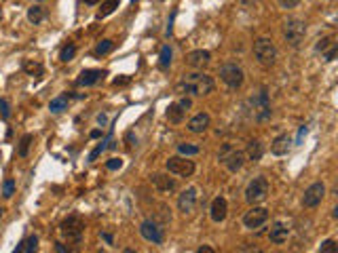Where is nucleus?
I'll return each instance as SVG.
<instances>
[{
	"label": "nucleus",
	"instance_id": "nucleus-22",
	"mask_svg": "<svg viewBox=\"0 0 338 253\" xmlns=\"http://www.w3.org/2000/svg\"><path fill=\"white\" fill-rule=\"evenodd\" d=\"M45 17H47L45 6H40V4H32L30 9H28V21H30V24H34V25L42 24V21H45Z\"/></svg>",
	"mask_w": 338,
	"mask_h": 253
},
{
	"label": "nucleus",
	"instance_id": "nucleus-13",
	"mask_svg": "<svg viewBox=\"0 0 338 253\" xmlns=\"http://www.w3.org/2000/svg\"><path fill=\"white\" fill-rule=\"evenodd\" d=\"M195 207H197V190L195 188H186L184 192L178 196V209L184 215H188V213H193V211H195Z\"/></svg>",
	"mask_w": 338,
	"mask_h": 253
},
{
	"label": "nucleus",
	"instance_id": "nucleus-27",
	"mask_svg": "<svg viewBox=\"0 0 338 253\" xmlns=\"http://www.w3.org/2000/svg\"><path fill=\"white\" fill-rule=\"evenodd\" d=\"M24 72H26V74H30V76H42V72H45V68H42V63H38V61L26 59V61H24Z\"/></svg>",
	"mask_w": 338,
	"mask_h": 253
},
{
	"label": "nucleus",
	"instance_id": "nucleus-21",
	"mask_svg": "<svg viewBox=\"0 0 338 253\" xmlns=\"http://www.w3.org/2000/svg\"><path fill=\"white\" fill-rule=\"evenodd\" d=\"M184 114H186V110L182 108V105L175 101V103H171L167 108V112H165V116H167V121L171 123V125H180L182 121H184Z\"/></svg>",
	"mask_w": 338,
	"mask_h": 253
},
{
	"label": "nucleus",
	"instance_id": "nucleus-44",
	"mask_svg": "<svg viewBox=\"0 0 338 253\" xmlns=\"http://www.w3.org/2000/svg\"><path fill=\"white\" fill-rule=\"evenodd\" d=\"M199 253H214V249H211V247H201Z\"/></svg>",
	"mask_w": 338,
	"mask_h": 253
},
{
	"label": "nucleus",
	"instance_id": "nucleus-19",
	"mask_svg": "<svg viewBox=\"0 0 338 253\" xmlns=\"http://www.w3.org/2000/svg\"><path fill=\"white\" fill-rule=\"evenodd\" d=\"M150 181L154 184V188L159 190V192H171V190H175V181L169 177V175H163V173H154Z\"/></svg>",
	"mask_w": 338,
	"mask_h": 253
},
{
	"label": "nucleus",
	"instance_id": "nucleus-17",
	"mask_svg": "<svg viewBox=\"0 0 338 253\" xmlns=\"http://www.w3.org/2000/svg\"><path fill=\"white\" fill-rule=\"evenodd\" d=\"M209 123H211V118H209L207 112H199V114H195L188 121V131L190 133H203V131H207Z\"/></svg>",
	"mask_w": 338,
	"mask_h": 253
},
{
	"label": "nucleus",
	"instance_id": "nucleus-30",
	"mask_svg": "<svg viewBox=\"0 0 338 253\" xmlns=\"http://www.w3.org/2000/svg\"><path fill=\"white\" fill-rule=\"evenodd\" d=\"M201 148L199 146H193V144H178V154L180 156H195L199 154Z\"/></svg>",
	"mask_w": 338,
	"mask_h": 253
},
{
	"label": "nucleus",
	"instance_id": "nucleus-15",
	"mask_svg": "<svg viewBox=\"0 0 338 253\" xmlns=\"http://www.w3.org/2000/svg\"><path fill=\"white\" fill-rule=\"evenodd\" d=\"M211 61V53L209 51H203V49H197V51H190L186 55V63L195 70H203Z\"/></svg>",
	"mask_w": 338,
	"mask_h": 253
},
{
	"label": "nucleus",
	"instance_id": "nucleus-7",
	"mask_svg": "<svg viewBox=\"0 0 338 253\" xmlns=\"http://www.w3.org/2000/svg\"><path fill=\"white\" fill-rule=\"evenodd\" d=\"M220 78H222V82L226 84V87L239 89L243 84L245 76H243V70L239 68L237 63H224V66L220 68Z\"/></svg>",
	"mask_w": 338,
	"mask_h": 253
},
{
	"label": "nucleus",
	"instance_id": "nucleus-40",
	"mask_svg": "<svg viewBox=\"0 0 338 253\" xmlns=\"http://www.w3.org/2000/svg\"><path fill=\"white\" fill-rule=\"evenodd\" d=\"M104 150H106V146H104V144H100V146H97V148H95V150H93V152H91V156H89V160H95V158H97V156H100V154H102Z\"/></svg>",
	"mask_w": 338,
	"mask_h": 253
},
{
	"label": "nucleus",
	"instance_id": "nucleus-9",
	"mask_svg": "<svg viewBox=\"0 0 338 253\" xmlns=\"http://www.w3.org/2000/svg\"><path fill=\"white\" fill-rule=\"evenodd\" d=\"M323 196H326V186H323L321 181H315V184L309 186L305 190V194H302V205L307 209H313L323 201Z\"/></svg>",
	"mask_w": 338,
	"mask_h": 253
},
{
	"label": "nucleus",
	"instance_id": "nucleus-43",
	"mask_svg": "<svg viewBox=\"0 0 338 253\" xmlns=\"http://www.w3.org/2000/svg\"><path fill=\"white\" fill-rule=\"evenodd\" d=\"M106 121H108V118H106V114H100V116H97V123H100V125H106Z\"/></svg>",
	"mask_w": 338,
	"mask_h": 253
},
{
	"label": "nucleus",
	"instance_id": "nucleus-10",
	"mask_svg": "<svg viewBox=\"0 0 338 253\" xmlns=\"http://www.w3.org/2000/svg\"><path fill=\"white\" fill-rule=\"evenodd\" d=\"M266 220H269V211L264 207H252L248 213L243 215V226L250 230H256L260 226H264Z\"/></svg>",
	"mask_w": 338,
	"mask_h": 253
},
{
	"label": "nucleus",
	"instance_id": "nucleus-46",
	"mask_svg": "<svg viewBox=\"0 0 338 253\" xmlns=\"http://www.w3.org/2000/svg\"><path fill=\"white\" fill-rule=\"evenodd\" d=\"M104 238H106V243H108V245H112V234H102Z\"/></svg>",
	"mask_w": 338,
	"mask_h": 253
},
{
	"label": "nucleus",
	"instance_id": "nucleus-47",
	"mask_svg": "<svg viewBox=\"0 0 338 253\" xmlns=\"http://www.w3.org/2000/svg\"><path fill=\"white\" fill-rule=\"evenodd\" d=\"M83 2H84V4H97L100 0H83Z\"/></svg>",
	"mask_w": 338,
	"mask_h": 253
},
{
	"label": "nucleus",
	"instance_id": "nucleus-14",
	"mask_svg": "<svg viewBox=\"0 0 338 253\" xmlns=\"http://www.w3.org/2000/svg\"><path fill=\"white\" fill-rule=\"evenodd\" d=\"M209 215H211V220H214L216 224H220L226 220V215H228V202L224 196H218V199L211 201V207H209Z\"/></svg>",
	"mask_w": 338,
	"mask_h": 253
},
{
	"label": "nucleus",
	"instance_id": "nucleus-34",
	"mask_svg": "<svg viewBox=\"0 0 338 253\" xmlns=\"http://www.w3.org/2000/svg\"><path fill=\"white\" fill-rule=\"evenodd\" d=\"M13 192H15V181H13V179H6L4 186H2V196H4V199H11Z\"/></svg>",
	"mask_w": 338,
	"mask_h": 253
},
{
	"label": "nucleus",
	"instance_id": "nucleus-41",
	"mask_svg": "<svg viewBox=\"0 0 338 253\" xmlns=\"http://www.w3.org/2000/svg\"><path fill=\"white\" fill-rule=\"evenodd\" d=\"M178 103H180V105H182V108H184V110H188L190 105H193V101H190V97H184V100H180Z\"/></svg>",
	"mask_w": 338,
	"mask_h": 253
},
{
	"label": "nucleus",
	"instance_id": "nucleus-2",
	"mask_svg": "<svg viewBox=\"0 0 338 253\" xmlns=\"http://www.w3.org/2000/svg\"><path fill=\"white\" fill-rule=\"evenodd\" d=\"M254 57L258 59L260 66L269 68L277 59V47L273 45L271 38H258L254 42Z\"/></svg>",
	"mask_w": 338,
	"mask_h": 253
},
{
	"label": "nucleus",
	"instance_id": "nucleus-28",
	"mask_svg": "<svg viewBox=\"0 0 338 253\" xmlns=\"http://www.w3.org/2000/svg\"><path fill=\"white\" fill-rule=\"evenodd\" d=\"M169 66H171V49H169V45H165L161 49V55H159V68L167 70Z\"/></svg>",
	"mask_w": 338,
	"mask_h": 253
},
{
	"label": "nucleus",
	"instance_id": "nucleus-11",
	"mask_svg": "<svg viewBox=\"0 0 338 253\" xmlns=\"http://www.w3.org/2000/svg\"><path fill=\"white\" fill-rule=\"evenodd\" d=\"M140 234L152 245H163V241H165L163 228H161L159 224H154V222H142L140 224Z\"/></svg>",
	"mask_w": 338,
	"mask_h": 253
},
{
	"label": "nucleus",
	"instance_id": "nucleus-29",
	"mask_svg": "<svg viewBox=\"0 0 338 253\" xmlns=\"http://www.w3.org/2000/svg\"><path fill=\"white\" fill-rule=\"evenodd\" d=\"M121 4V0H104L102 2V9H100V17H108L110 13H114Z\"/></svg>",
	"mask_w": 338,
	"mask_h": 253
},
{
	"label": "nucleus",
	"instance_id": "nucleus-26",
	"mask_svg": "<svg viewBox=\"0 0 338 253\" xmlns=\"http://www.w3.org/2000/svg\"><path fill=\"white\" fill-rule=\"evenodd\" d=\"M32 142H34V135H32V133H26V135L19 139L17 154H19L21 158H24V156H28V152H30V146H32Z\"/></svg>",
	"mask_w": 338,
	"mask_h": 253
},
{
	"label": "nucleus",
	"instance_id": "nucleus-35",
	"mask_svg": "<svg viewBox=\"0 0 338 253\" xmlns=\"http://www.w3.org/2000/svg\"><path fill=\"white\" fill-rule=\"evenodd\" d=\"M0 116H2L4 121L11 116V103L6 101V100H0Z\"/></svg>",
	"mask_w": 338,
	"mask_h": 253
},
{
	"label": "nucleus",
	"instance_id": "nucleus-4",
	"mask_svg": "<svg viewBox=\"0 0 338 253\" xmlns=\"http://www.w3.org/2000/svg\"><path fill=\"white\" fill-rule=\"evenodd\" d=\"M266 194H269V179L266 177H254L248 188H245V201L250 202V205H256V202H262L266 199Z\"/></svg>",
	"mask_w": 338,
	"mask_h": 253
},
{
	"label": "nucleus",
	"instance_id": "nucleus-12",
	"mask_svg": "<svg viewBox=\"0 0 338 253\" xmlns=\"http://www.w3.org/2000/svg\"><path fill=\"white\" fill-rule=\"evenodd\" d=\"M252 105H254V116L256 121H266L271 118V103H269V97H266V91H260V93L252 100Z\"/></svg>",
	"mask_w": 338,
	"mask_h": 253
},
{
	"label": "nucleus",
	"instance_id": "nucleus-1",
	"mask_svg": "<svg viewBox=\"0 0 338 253\" xmlns=\"http://www.w3.org/2000/svg\"><path fill=\"white\" fill-rule=\"evenodd\" d=\"M214 80L207 74H186L178 84H175V93L178 95H209L214 91Z\"/></svg>",
	"mask_w": 338,
	"mask_h": 253
},
{
	"label": "nucleus",
	"instance_id": "nucleus-16",
	"mask_svg": "<svg viewBox=\"0 0 338 253\" xmlns=\"http://www.w3.org/2000/svg\"><path fill=\"white\" fill-rule=\"evenodd\" d=\"M287 236H290V226H287L285 222H275L271 226V232H269V238L271 243L275 245H283L287 241Z\"/></svg>",
	"mask_w": 338,
	"mask_h": 253
},
{
	"label": "nucleus",
	"instance_id": "nucleus-5",
	"mask_svg": "<svg viewBox=\"0 0 338 253\" xmlns=\"http://www.w3.org/2000/svg\"><path fill=\"white\" fill-rule=\"evenodd\" d=\"M59 230H61V234H63V238H66L68 243H81L83 232H84V222L81 220L79 215H70L68 220L61 222Z\"/></svg>",
	"mask_w": 338,
	"mask_h": 253
},
{
	"label": "nucleus",
	"instance_id": "nucleus-38",
	"mask_svg": "<svg viewBox=\"0 0 338 253\" xmlns=\"http://www.w3.org/2000/svg\"><path fill=\"white\" fill-rule=\"evenodd\" d=\"M277 2L283 6V9H294V6L300 4V0H277Z\"/></svg>",
	"mask_w": 338,
	"mask_h": 253
},
{
	"label": "nucleus",
	"instance_id": "nucleus-3",
	"mask_svg": "<svg viewBox=\"0 0 338 253\" xmlns=\"http://www.w3.org/2000/svg\"><path fill=\"white\" fill-rule=\"evenodd\" d=\"M307 34V24L300 19H287L283 24V38L290 47H298L302 40H305Z\"/></svg>",
	"mask_w": 338,
	"mask_h": 253
},
{
	"label": "nucleus",
	"instance_id": "nucleus-18",
	"mask_svg": "<svg viewBox=\"0 0 338 253\" xmlns=\"http://www.w3.org/2000/svg\"><path fill=\"white\" fill-rule=\"evenodd\" d=\"M102 76H104L102 70H83L81 76L76 78V84H79V87H91V84L100 82Z\"/></svg>",
	"mask_w": 338,
	"mask_h": 253
},
{
	"label": "nucleus",
	"instance_id": "nucleus-31",
	"mask_svg": "<svg viewBox=\"0 0 338 253\" xmlns=\"http://www.w3.org/2000/svg\"><path fill=\"white\" fill-rule=\"evenodd\" d=\"M112 47H114V42L112 40H100L97 42V47H95V55H106V53H110L112 51Z\"/></svg>",
	"mask_w": 338,
	"mask_h": 253
},
{
	"label": "nucleus",
	"instance_id": "nucleus-42",
	"mask_svg": "<svg viewBox=\"0 0 338 253\" xmlns=\"http://www.w3.org/2000/svg\"><path fill=\"white\" fill-rule=\"evenodd\" d=\"M55 251L66 253V251H70V247H66V245H63V243H55Z\"/></svg>",
	"mask_w": 338,
	"mask_h": 253
},
{
	"label": "nucleus",
	"instance_id": "nucleus-24",
	"mask_svg": "<svg viewBox=\"0 0 338 253\" xmlns=\"http://www.w3.org/2000/svg\"><path fill=\"white\" fill-rule=\"evenodd\" d=\"M262 154H264L262 144H260L258 139H252V142L248 144V150H245V158H250V160H260V158H262Z\"/></svg>",
	"mask_w": 338,
	"mask_h": 253
},
{
	"label": "nucleus",
	"instance_id": "nucleus-48",
	"mask_svg": "<svg viewBox=\"0 0 338 253\" xmlns=\"http://www.w3.org/2000/svg\"><path fill=\"white\" fill-rule=\"evenodd\" d=\"M2 211H4V209H0V217H2Z\"/></svg>",
	"mask_w": 338,
	"mask_h": 253
},
{
	"label": "nucleus",
	"instance_id": "nucleus-6",
	"mask_svg": "<svg viewBox=\"0 0 338 253\" xmlns=\"http://www.w3.org/2000/svg\"><path fill=\"white\" fill-rule=\"evenodd\" d=\"M218 158L222 160L224 167H226L230 173L241 171L243 165H245V152H241V150H232L230 146H224V150L218 154Z\"/></svg>",
	"mask_w": 338,
	"mask_h": 253
},
{
	"label": "nucleus",
	"instance_id": "nucleus-32",
	"mask_svg": "<svg viewBox=\"0 0 338 253\" xmlns=\"http://www.w3.org/2000/svg\"><path fill=\"white\" fill-rule=\"evenodd\" d=\"M74 55H76V47L74 45H66L61 49V53H59V59L61 61H70V59H74Z\"/></svg>",
	"mask_w": 338,
	"mask_h": 253
},
{
	"label": "nucleus",
	"instance_id": "nucleus-45",
	"mask_svg": "<svg viewBox=\"0 0 338 253\" xmlns=\"http://www.w3.org/2000/svg\"><path fill=\"white\" fill-rule=\"evenodd\" d=\"M125 82H129V78H116L114 84H125Z\"/></svg>",
	"mask_w": 338,
	"mask_h": 253
},
{
	"label": "nucleus",
	"instance_id": "nucleus-33",
	"mask_svg": "<svg viewBox=\"0 0 338 253\" xmlns=\"http://www.w3.org/2000/svg\"><path fill=\"white\" fill-rule=\"evenodd\" d=\"M338 251V243L334 241V238H328V241L321 243L319 247V253H336Z\"/></svg>",
	"mask_w": 338,
	"mask_h": 253
},
{
	"label": "nucleus",
	"instance_id": "nucleus-25",
	"mask_svg": "<svg viewBox=\"0 0 338 253\" xmlns=\"http://www.w3.org/2000/svg\"><path fill=\"white\" fill-rule=\"evenodd\" d=\"M68 95H59V97H53L51 103H49V110L53 112V114H59V112L68 110Z\"/></svg>",
	"mask_w": 338,
	"mask_h": 253
},
{
	"label": "nucleus",
	"instance_id": "nucleus-20",
	"mask_svg": "<svg viewBox=\"0 0 338 253\" xmlns=\"http://www.w3.org/2000/svg\"><path fill=\"white\" fill-rule=\"evenodd\" d=\"M290 148H292L290 135H279V137H275V142L271 144V152L275 156H283V154L290 152Z\"/></svg>",
	"mask_w": 338,
	"mask_h": 253
},
{
	"label": "nucleus",
	"instance_id": "nucleus-36",
	"mask_svg": "<svg viewBox=\"0 0 338 253\" xmlns=\"http://www.w3.org/2000/svg\"><path fill=\"white\" fill-rule=\"evenodd\" d=\"M326 53V61H334L336 59V55H338V47H336V42H332L330 45V51H323Z\"/></svg>",
	"mask_w": 338,
	"mask_h": 253
},
{
	"label": "nucleus",
	"instance_id": "nucleus-49",
	"mask_svg": "<svg viewBox=\"0 0 338 253\" xmlns=\"http://www.w3.org/2000/svg\"><path fill=\"white\" fill-rule=\"evenodd\" d=\"M0 19H2V11H0Z\"/></svg>",
	"mask_w": 338,
	"mask_h": 253
},
{
	"label": "nucleus",
	"instance_id": "nucleus-23",
	"mask_svg": "<svg viewBox=\"0 0 338 253\" xmlns=\"http://www.w3.org/2000/svg\"><path fill=\"white\" fill-rule=\"evenodd\" d=\"M38 249V236H26L17 247H15V253H34Z\"/></svg>",
	"mask_w": 338,
	"mask_h": 253
},
{
	"label": "nucleus",
	"instance_id": "nucleus-8",
	"mask_svg": "<svg viewBox=\"0 0 338 253\" xmlns=\"http://www.w3.org/2000/svg\"><path fill=\"white\" fill-rule=\"evenodd\" d=\"M167 171L173 173V175H180V177H190L195 173V163L188 160L184 156H171L167 160Z\"/></svg>",
	"mask_w": 338,
	"mask_h": 253
},
{
	"label": "nucleus",
	"instance_id": "nucleus-39",
	"mask_svg": "<svg viewBox=\"0 0 338 253\" xmlns=\"http://www.w3.org/2000/svg\"><path fill=\"white\" fill-rule=\"evenodd\" d=\"M330 45H332V38H323V40H319V42H317V47H315V49H317V51H321V53H323V51H326V49H328Z\"/></svg>",
	"mask_w": 338,
	"mask_h": 253
},
{
	"label": "nucleus",
	"instance_id": "nucleus-37",
	"mask_svg": "<svg viewBox=\"0 0 338 253\" xmlns=\"http://www.w3.org/2000/svg\"><path fill=\"white\" fill-rule=\"evenodd\" d=\"M106 167H108L110 171H118V169L123 167V160L121 158H110L108 163H106Z\"/></svg>",
	"mask_w": 338,
	"mask_h": 253
}]
</instances>
